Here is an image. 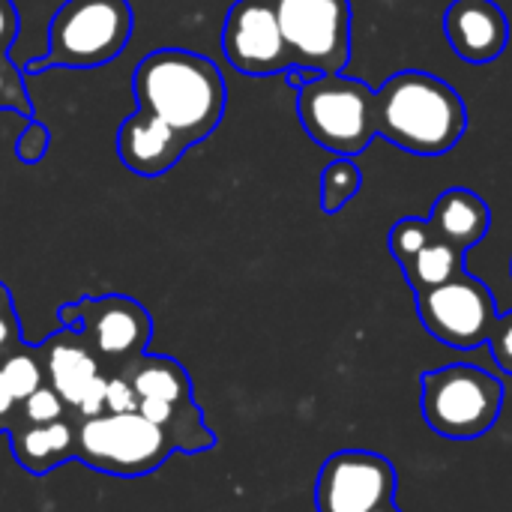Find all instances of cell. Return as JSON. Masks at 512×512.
<instances>
[{
    "label": "cell",
    "instance_id": "cell-1",
    "mask_svg": "<svg viewBox=\"0 0 512 512\" xmlns=\"http://www.w3.org/2000/svg\"><path fill=\"white\" fill-rule=\"evenodd\" d=\"M141 111L168 123L192 147L213 135L225 117L228 87L219 66L186 48H156L132 72Z\"/></svg>",
    "mask_w": 512,
    "mask_h": 512
},
{
    "label": "cell",
    "instance_id": "cell-2",
    "mask_svg": "<svg viewBox=\"0 0 512 512\" xmlns=\"http://www.w3.org/2000/svg\"><path fill=\"white\" fill-rule=\"evenodd\" d=\"M375 120L378 135L414 156H444L468 129L462 96L423 69L396 72L375 90Z\"/></svg>",
    "mask_w": 512,
    "mask_h": 512
},
{
    "label": "cell",
    "instance_id": "cell-3",
    "mask_svg": "<svg viewBox=\"0 0 512 512\" xmlns=\"http://www.w3.org/2000/svg\"><path fill=\"white\" fill-rule=\"evenodd\" d=\"M129 0H63L48 24L45 54L24 63V75L48 69H96L123 54L132 39Z\"/></svg>",
    "mask_w": 512,
    "mask_h": 512
},
{
    "label": "cell",
    "instance_id": "cell-4",
    "mask_svg": "<svg viewBox=\"0 0 512 512\" xmlns=\"http://www.w3.org/2000/svg\"><path fill=\"white\" fill-rule=\"evenodd\" d=\"M297 117L318 147L348 159L360 156L378 135L375 90L342 72L318 75L300 87Z\"/></svg>",
    "mask_w": 512,
    "mask_h": 512
},
{
    "label": "cell",
    "instance_id": "cell-5",
    "mask_svg": "<svg viewBox=\"0 0 512 512\" xmlns=\"http://www.w3.org/2000/svg\"><path fill=\"white\" fill-rule=\"evenodd\" d=\"M174 453L168 435L138 411L75 420V459L108 477H147Z\"/></svg>",
    "mask_w": 512,
    "mask_h": 512
},
{
    "label": "cell",
    "instance_id": "cell-6",
    "mask_svg": "<svg viewBox=\"0 0 512 512\" xmlns=\"http://www.w3.org/2000/svg\"><path fill=\"white\" fill-rule=\"evenodd\" d=\"M501 408L504 387L480 366L456 363L423 375V417L441 438H480L498 423Z\"/></svg>",
    "mask_w": 512,
    "mask_h": 512
},
{
    "label": "cell",
    "instance_id": "cell-7",
    "mask_svg": "<svg viewBox=\"0 0 512 512\" xmlns=\"http://www.w3.org/2000/svg\"><path fill=\"white\" fill-rule=\"evenodd\" d=\"M57 321L60 327L81 333L105 375H123L129 363L147 354L153 339L150 312L126 294L81 297L75 303H63L57 309Z\"/></svg>",
    "mask_w": 512,
    "mask_h": 512
},
{
    "label": "cell",
    "instance_id": "cell-8",
    "mask_svg": "<svg viewBox=\"0 0 512 512\" xmlns=\"http://www.w3.org/2000/svg\"><path fill=\"white\" fill-rule=\"evenodd\" d=\"M294 66L321 75L342 72L351 60V0H273Z\"/></svg>",
    "mask_w": 512,
    "mask_h": 512
},
{
    "label": "cell",
    "instance_id": "cell-9",
    "mask_svg": "<svg viewBox=\"0 0 512 512\" xmlns=\"http://www.w3.org/2000/svg\"><path fill=\"white\" fill-rule=\"evenodd\" d=\"M417 315L423 327L453 351H477L489 342L498 324V303L492 291L471 273L420 291Z\"/></svg>",
    "mask_w": 512,
    "mask_h": 512
},
{
    "label": "cell",
    "instance_id": "cell-10",
    "mask_svg": "<svg viewBox=\"0 0 512 512\" xmlns=\"http://www.w3.org/2000/svg\"><path fill=\"white\" fill-rule=\"evenodd\" d=\"M399 477L390 459L369 450L330 456L315 480L318 512H372L396 501Z\"/></svg>",
    "mask_w": 512,
    "mask_h": 512
},
{
    "label": "cell",
    "instance_id": "cell-11",
    "mask_svg": "<svg viewBox=\"0 0 512 512\" xmlns=\"http://www.w3.org/2000/svg\"><path fill=\"white\" fill-rule=\"evenodd\" d=\"M222 54L225 60L249 75L267 78L282 75L294 66L273 0H234L222 24Z\"/></svg>",
    "mask_w": 512,
    "mask_h": 512
},
{
    "label": "cell",
    "instance_id": "cell-12",
    "mask_svg": "<svg viewBox=\"0 0 512 512\" xmlns=\"http://www.w3.org/2000/svg\"><path fill=\"white\" fill-rule=\"evenodd\" d=\"M192 144L150 111L135 108L117 129V156L138 177H162L186 156Z\"/></svg>",
    "mask_w": 512,
    "mask_h": 512
},
{
    "label": "cell",
    "instance_id": "cell-13",
    "mask_svg": "<svg viewBox=\"0 0 512 512\" xmlns=\"http://www.w3.org/2000/svg\"><path fill=\"white\" fill-rule=\"evenodd\" d=\"M444 33L468 63H492L510 42V21L495 0H453L444 12Z\"/></svg>",
    "mask_w": 512,
    "mask_h": 512
},
{
    "label": "cell",
    "instance_id": "cell-14",
    "mask_svg": "<svg viewBox=\"0 0 512 512\" xmlns=\"http://www.w3.org/2000/svg\"><path fill=\"white\" fill-rule=\"evenodd\" d=\"M36 351L45 372V384L60 393L69 411H75L78 402L87 396V390L105 375L78 330L60 327L45 342H39Z\"/></svg>",
    "mask_w": 512,
    "mask_h": 512
},
{
    "label": "cell",
    "instance_id": "cell-15",
    "mask_svg": "<svg viewBox=\"0 0 512 512\" xmlns=\"http://www.w3.org/2000/svg\"><path fill=\"white\" fill-rule=\"evenodd\" d=\"M9 447L15 462L33 474H51L63 462L75 459V417H60L54 423H24L18 420L9 432Z\"/></svg>",
    "mask_w": 512,
    "mask_h": 512
},
{
    "label": "cell",
    "instance_id": "cell-16",
    "mask_svg": "<svg viewBox=\"0 0 512 512\" xmlns=\"http://www.w3.org/2000/svg\"><path fill=\"white\" fill-rule=\"evenodd\" d=\"M489 225H492L489 204L477 192L462 189V186L441 192L429 213V228L435 240H444L456 246L459 252L480 246L483 237L489 234Z\"/></svg>",
    "mask_w": 512,
    "mask_h": 512
},
{
    "label": "cell",
    "instance_id": "cell-17",
    "mask_svg": "<svg viewBox=\"0 0 512 512\" xmlns=\"http://www.w3.org/2000/svg\"><path fill=\"white\" fill-rule=\"evenodd\" d=\"M138 414L153 420L168 435V441L174 444V453H207L216 447V435L207 429L204 414L195 405V399L177 402V405L141 399Z\"/></svg>",
    "mask_w": 512,
    "mask_h": 512
},
{
    "label": "cell",
    "instance_id": "cell-18",
    "mask_svg": "<svg viewBox=\"0 0 512 512\" xmlns=\"http://www.w3.org/2000/svg\"><path fill=\"white\" fill-rule=\"evenodd\" d=\"M123 375H126L129 384L135 387L138 402H141V399H150V402L177 405V402L195 399V396H192V393H195L192 378H189V372H186L174 357L141 354L135 363H129V369H126Z\"/></svg>",
    "mask_w": 512,
    "mask_h": 512
},
{
    "label": "cell",
    "instance_id": "cell-19",
    "mask_svg": "<svg viewBox=\"0 0 512 512\" xmlns=\"http://www.w3.org/2000/svg\"><path fill=\"white\" fill-rule=\"evenodd\" d=\"M402 273L408 279V285L414 288V294L438 288L450 279H456L459 273H465V252H459L456 246L444 243V240H432L429 246H423L414 258H408L402 264Z\"/></svg>",
    "mask_w": 512,
    "mask_h": 512
},
{
    "label": "cell",
    "instance_id": "cell-20",
    "mask_svg": "<svg viewBox=\"0 0 512 512\" xmlns=\"http://www.w3.org/2000/svg\"><path fill=\"white\" fill-rule=\"evenodd\" d=\"M0 375H3L9 393H12L18 402H24L33 390H39V387L45 384V372H42L36 345L18 342V345L0 360Z\"/></svg>",
    "mask_w": 512,
    "mask_h": 512
},
{
    "label": "cell",
    "instance_id": "cell-21",
    "mask_svg": "<svg viewBox=\"0 0 512 512\" xmlns=\"http://www.w3.org/2000/svg\"><path fill=\"white\" fill-rule=\"evenodd\" d=\"M363 186V174L354 159L336 156L324 171H321V210L324 213H339L348 201L357 198Z\"/></svg>",
    "mask_w": 512,
    "mask_h": 512
},
{
    "label": "cell",
    "instance_id": "cell-22",
    "mask_svg": "<svg viewBox=\"0 0 512 512\" xmlns=\"http://www.w3.org/2000/svg\"><path fill=\"white\" fill-rule=\"evenodd\" d=\"M435 240L432 228H429V219H417V216H408V219H399L393 228H390V237H387V246H390V255L405 264L408 258H414L423 246H429Z\"/></svg>",
    "mask_w": 512,
    "mask_h": 512
},
{
    "label": "cell",
    "instance_id": "cell-23",
    "mask_svg": "<svg viewBox=\"0 0 512 512\" xmlns=\"http://www.w3.org/2000/svg\"><path fill=\"white\" fill-rule=\"evenodd\" d=\"M0 111H15L27 120L33 117V102H30L24 72L21 66L12 63L9 54H0Z\"/></svg>",
    "mask_w": 512,
    "mask_h": 512
},
{
    "label": "cell",
    "instance_id": "cell-24",
    "mask_svg": "<svg viewBox=\"0 0 512 512\" xmlns=\"http://www.w3.org/2000/svg\"><path fill=\"white\" fill-rule=\"evenodd\" d=\"M18 414L24 423H54L60 417H69L72 411L66 408V402L60 399L57 390H51L48 384H42L39 390H33L21 405H18Z\"/></svg>",
    "mask_w": 512,
    "mask_h": 512
},
{
    "label": "cell",
    "instance_id": "cell-25",
    "mask_svg": "<svg viewBox=\"0 0 512 512\" xmlns=\"http://www.w3.org/2000/svg\"><path fill=\"white\" fill-rule=\"evenodd\" d=\"M48 147H51V129L39 120H30L21 129V135L15 138V159L24 165H36V162H42Z\"/></svg>",
    "mask_w": 512,
    "mask_h": 512
},
{
    "label": "cell",
    "instance_id": "cell-26",
    "mask_svg": "<svg viewBox=\"0 0 512 512\" xmlns=\"http://www.w3.org/2000/svg\"><path fill=\"white\" fill-rule=\"evenodd\" d=\"M138 411V393L126 375H108L105 381V414H129Z\"/></svg>",
    "mask_w": 512,
    "mask_h": 512
},
{
    "label": "cell",
    "instance_id": "cell-27",
    "mask_svg": "<svg viewBox=\"0 0 512 512\" xmlns=\"http://www.w3.org/2000/svg\"><path fill=\"white\" fill-rule=\"evenodd\" d=\"M486 345H492V357H495L498 369L512 378V312L498 315V324Z\"/></svg>",
    "mask_w": 512,
    "mask_h": 512
},
{
    "label": "cell",
    "instance_id": "cell-28",
    "mask_svg": "<svg viewBox=\"0 0 512 512\" xmlns=\"http://www.w3.org/2000/svg\"><path fill=\"white\" fill-rule=\"evenodd\" d=\"M18 24H21V18H18L15 3L0 0V54H9V48L18 36Z\"/></svg>",
    "mask_w": 512,
    "mask_h": 512
},
{
    "label": "cell",
    "instance_id": "cell-29",
    "mask_svg": "<svg viewBox=\"0 0 512 512\" xmlns=\"http://www.w3.org/2000/svg\"><path fill=\"white\" fill-rule=\"evenodd\" d=\"M18 405H21V402L9 393V387H6V381H3V375H0V432H9V429L21 420Z\"/></svg>",
    "mask_w": 512,
    "mask_h": 512
},
{
    "label": "cell",
    "instance_id": "cell-30",
    "mask_svg": "<svg viewBox=\"0 0 512 512\" xmlns=\"http://www.w3.org/2000/svg\"><path fill=\"white\" fill-rule=\"evenodd\" d=\"M21 342V330H18V315L9 312L0 318V360Z\"/></svg>",
    "mask_w": 512,
    "mask_h": 512
},
{
    "label": "cell",
    "instance_id": "cell-31",
    "mask_svg": "<svg viewBox=\"0 0 512 512\" xmlns=\"http://www.w3.org/2000/svg\"><path fill=\"white\" fill-rule=\"evenodd\" d=\"M282 75H285V84H288V87L297 93L300 87H306L309 81H315L321 72H315V69H306V66H291V69H285Z\"/></svg>",
    "mask_w": 512,
    "mask_h": 512
},
{
    "label": "cell",
    "instance_id": "cell-32",
    "mask_svg": "<svg viewBox=\"0 0 512 512\" xmlns=\"http://www.w3.org/2000/svg\"><path fill=\"white\" fill-rule=\"evenodd\" d=\"M9 312H15V306H12V294H9V288L0 282V318H3V315H9Z\"/></svg>",
    "mask_w": 512,
    "mask_h": 512
},
{
    "label": "cell",
    "instance_id": "cell-33",
    "mask_svg": "<svg viewBox=\"0 0 512 512\" xmlns=\"http://www.w3.org/2000/svg\"><path fill=\"white\" fill-rule=\"evenodd\" d=\"M372 512H402L399 507H396V501L393 504H387V507H378V510H372Z\"/></svg>",
    "mask_w": 512,
    "mask_h": 512
},
{
    "label": "cell",
    "instance_id": "cell-34",
    "mask_svg": "<svg viewBox=\"0 0 512 512\" xmlns=\"http://www.w3.org/2000/svg\"><path fill=\"white\" fill-rule=\"evenodd\" d=\"M510 273H512V264H510Z\"/></svg>",
    "mask_w": 512,
    "mask_h": 512
}]
</instances>
